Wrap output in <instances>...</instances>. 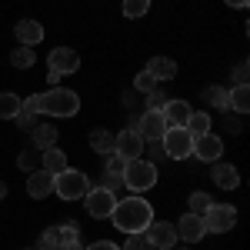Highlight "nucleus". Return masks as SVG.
<instances>
[{
	"instance_id": "obj_1",
	"label": "nucleus",
	"mask_w": 250,
	"mask_h": 250,
	"mask_svg": "<svg viewBox=\"0 0 250 250\" xmlns=\"http://www.w3.org/2000/svg\"><path fill=\"white\" fill-rule=\"evenodd\" d=\"M110 220H114L117 230L124 233H144L150 227V220H154V207L144 200V197H124V200H117L114 213H110Z\"/></svg>"
},
{
	"instance_id": "obj_2",
	"label": "nucleus",
	"mask_w": 250,
	"mask_h": 250,
	"mask_svg": "<svg viewBox=\"0 0 250 250\" xmlns=\"http://www.w3.org/2000/svg\"><path fill=\"white\" fill-rule=\"evenodd\" d=\"M80 110V97L63 87H50L47 94H40V114L47 117H74Z\"/></svg>"
},
{
	"instance_id": "obj_3",
	"label": "nucleus",
	"mask_w": 250,
	"mask_h": 250,
	"mask_svg": "<svg viewBox=\"0 0 250 250\" xmlns=\"http://www.w3.org/2000/svg\"><path fill=\"white\" fill-rule=\"evenodd\" d=\"M154 184H157V164L144 160V157L127 160V167H124V187H127V190L144 193V190H150Z\"/></svg>"
},
{
	"instance_id": "obj_4",
	"label": "nucleus",
	"mask_w": 250,
	"mask_h": 250,
	"mask_svg": "<svg viewBox=\"0 0 250 250\" xmlns=\"http://www.w3.org/2000/svg\"><path fill=\"white\" fill-rule=\"evenodd\" d=\"M90 190V177L83 170H60L54 173V193H57L60 200H80L83 193Z\"/></svg>"
},
{
	"instance_id": "obj_5",
	"label": "nucleus",
	"mask_w": 250,
	"mask_h": 250,
	"mask_svg": "<svg viewBox=\"0 0 250 250\" xmlns=\"http://www.w3.org/2000/svg\"><path fill=\"white\" fill-rule=\"evenodd\" d=\"M160 147L170 160H187L193 157V137L187 127H167V134L160 137Z\"/></svg>"
},
{
	"instance_id": "obj_6",
	"label": "nucleus",
	"mask_w": 250,
	"mask_h": 250,
	"mask_svg": "<svg viewBox=\"0 0 250 250\" xmlns=\"http://www.w3.org/2000/svg\"><path fill=\"white\" fill-rule=\"evenodd\" d=\"M233 224H237V210L230 204H210L204 210V227L207 233H230Z\"/></svg>"
},
{
	"instance_id": "obj_7",
	"label": "nucleus",
	"mask_w": 250,
	"mask_h": 250,
	"mask_svg": "<svg viewBox=\"0 0 250 250\" xmlns=\"http://www.w3.org/2000/svg\"><path fill=\"white\" fill-rule=\"evenodd\" d=\"M83 207H87V213L94 220H107L117 207V193L104 190V187H90V190L83 193Z\"/></svg>"
},
{
	"instance_id": "obj_8",
	"label": "nucleus",
	"mask_w": 250,
	"mask_h": 250,
	"mask_svg": "<svg viewBox=\"0 0 250 250\" xmlns=\"http://www.w3.org/2000/svg\"><path fill=\"white\" fill-rule=\"evenodd\" d=\"M144 237L150 240L154 250H173L177 247V227L170 220H150V227L144 230Z\"/></svg>"
},
{
	"instance_id": "obj_9",
	"label": "nucleus",
	"mask_w": 250,
	"mask_h": 250,
	"mask_svg": "<svg viewBox=\"0 0 250 250\" xmlns=\"http://www.w3.org/2000/svg\"><path fill=\"white\" fill-rule=\"evenodd\" d=\"M47 67L60 74V77H67V74H77L80 70V54L74 47H54L50 50V57H47Z\"/></svg>"
},
{
	"instance_id": "obj_10",
	"label": "nucleus",
	"mask_w": 250,
	"mask_h": 250,
	"mask_svg": "<svg viewBox=\"0 0 250 250\" xmlns=\"http://www.w3.org/2000/svg\"><path fill=\"white\" fill-rule=\"evenodd\" d=\"M144 137L137 134L134 127H127V130H120V134L114 137V154L117 157H124V160H137V157L144 154Z\"/></svg>"
},
{
	"instance_id": "obj_11",
	"label": "nucleus",
	"mask_w": 250,
	"mask_h": 250,
	"mask_svg": "<svg viewBox=\"0 0 250 250\" xmlns=\"http://www.w3.org/2000/svg\"><path fill=\"white\" fill-rule=\"evenodd\" d=\"M134 130L144 137V144H147V140H160V137L167 134V120H164L160 110H147L144 117L134 120Z\"/></svg>"
},
{
	"instance_id": "obj_12",
	"label": "nucleus",
	"mask_w": 250,
	"mask_h": 250,
	"mask_svg": "<svg viewBox=\"0 0 250 250\" xmlns=\"http://www.w3.org/2000/svg\"><path fill=\"white\" fill-rule=\"evenodd\" d=\"M173 227H177V240H184V244H197V240H204V237H207L204 217H200V213H190V210L184 213Z\"/></svg>"
},
{
	"instance_id": "obj_13",
	"label": "nucleus",
	"mask_w": 250,
	"mask_h": 250,
	"mask_svg": "<svg viewBox=\"0 0 250 250\" xmlns=\"http://www.w3.org/2000/svg\"><path fill=\"white\" fill-rule=\"evenodd\" d=\"M224 154V140L217 134H204V137H193V157H200L204 164H213V160H220Z\"/></svg>"
},
{
	"instance_id": "obj_14",
	"label": "nucleus",
	"mask_w": 250,
	"mask_h": 250,
	"mask_svg": "<svg viewBox=\"0 0 250 250\" xmlns=\"http://www.w3.org/2000/svg\"><path fill=\"white\" fill-rule=\"evenodd\" d=\"M164 120H167V127H187V120H190V104L187 100H177V97H170L167 104H164Z\"/></svg>"
},
{
	"instance_id": "obj_15",
	"label": "nucleus",
	"mask_w": 250,
	"mask_h": 250,
	"mask_svg": "<svg viewBox=\"0 0 250 250\" xmlns=\"http://www.w3.org/2000/svg\"><path fill=\"white\" fill-rule=\"evenodd\" d=\"M27 193L34 200H47L54 193V173H47L43 167L40 170H30V180H27Z\"/></svg>"
},
{
	"instance_id": "obj_16",
	"label": "nucleus",
	"mask_w": 250,
	"mask_h": 250,
	"mask_svg": "<svg viewBox=\"0 0 250 250\" xmlns=\"http://www.w3.org/2000/svg\"><path fill=\"white\" fill-rule=\"evenodd\" d=\"M213 184L220 187V190H233V187H240V170L233 167V164H220V160H213Z\"/></svg>"
},
{
	"instance_id": "obj_17",
	"label": "nucleus",
	"mask_w": 250,
	"mask_h": 250,
	"mask_svg": "<svg viewBox=\"0 0 250 250\" xmlns=\"http://www.w3.org/2000/svg\"><path fill=\"white\" fill-rule=\"evenodd\" d=\"M14 34H17L20 47H34V43L43 40V23H40V20H17Z\"/></svg>"
},
{
	"instance_id": "obj_18",
	"label": "nucleus",
	"mask_w": 250,
	"mask_h": 250,
	"mask_svg": "<svg viewBox=\"0 0 250 250\" xmlns=\"http://www.w3.org/2000/svg\"><path fill=\"white\" fill-rule=\"evenodd\" d=\"M144 70H147L157 83H160V80H173V77H177V63H173L170 57H150V63H147Z\"/></svg>"
},
{
	"instance_id": "obj_19",
	"label": "nucleus",
	"mask_w": 250,
	"mask_h": 250,
	"mask_svg": "<svg viewBox=\"0 0 250 250\" xmlns=\"http://www.w3.org/2000/svg\"><path fill=\"white\" fill-rule=\"evenodd\" d=\"M40 167H43L47 173H60V170H67L70 164H67V154L54 144V147H47V150L40 154Z\"/></svg>"
},
{
	"instance_id": "obj_20",
	"label": "nucleus",
	"mask_w": 250,
	"mask_h": 250,
	"mask_svg": "<svg viewBox=\"0 0 250 250\" xmlns=\"http://www.w3.org/2000/svg\"><path fill=\"white\" fill-rule=\"evenodd\" d=\"M227 100H230V110L247 114V110H250V87H247V83H237L233 90H227Z\"/></svg>"
},
{
	"instance_id": "obj_21",
	"label": "nucleus",
	"mask_w": 250,
	"mask_h": 250,
	"mask_svg": "<svg viewBox=\"0 0 250 250\" xmlns=\"http://www.w3.org/2000/svg\"><path fill=\"white\" fill-rule=\"evenodd\" d=\"M30 134H34L37 150H47V147H54V144H57V127H50V124H37Z\"/></svg>"
},
{
	"instance_id": "obj_22",
	"label": "nucleus",
	"mask_w": 250,
	"mask_h": 250,
	"mask_svg": "<svg viewBox=\"0 0 250 250\" xmlns=\"http://www.w3.org/2000/svg\"><path fill=\"white\" fill-rule=\"evenodd\" d=\"M204 100L210 104V107H217V110H230V100H227V87H217V83H210L207 90H204Z\"/></svg>"
},
{
	"instance_id": "obj_23",
	"label": "nucleus",
	"mask_w": 250,
	"mask_h": 250,
	"mask_svg": "<svg viewBox=\"0 0 250 250\" xmlns=\"http://www.w3.org/2000/svg\"><path fill=\"white\" fill-rule=\"evenodd\" d=\"M20 107H23V100H20L17 94H0V120H14V117L20 114Z\"/></svg>"
},
{
	"instance_id": "obj_24",
	"label": "nucleus",
	"mask_w": 250,
	"mask_h": 250,
	"mask_svg": "<svg viewBox=\"0 0 250 250\" xmlns=\"http://www.w3.org/2000/svg\"><path fill=\"white\" fill-rule=\"evenodd\" d=\"M90 147H94V154L110 157V154H114V134H107V130H94V134H90Z\"/></svg>"
},
{
	"instance_id": "obj_25",
	"label": "nucleus",
	"mask_w": 250,
	"mask_h": 250,
	"mask_svg": "<svg viewBox=\"0 0 250 250\" xmlns=\"http://www.w3.org/2000/svg\"><path fill=\"white\" fill-rule=\"evenodd\" d=\"M34 60H37L34 47H17V50L10 54V63H14L17 70H27V67H34Z\"/></svg>"
},
{
	"instance_id": "obj_26",
	"label": "nucleus",
	"mask_w": 250,
	"mask_h": 250,
	"mask_svg": "<svg viewBox=\"0 0 250 250\" xmlns=\"http://www.w3.org/2000/svg\"><path fill=\"white\" fill-rule=\"evenodd\" d=\"M187 130H190V137H204V134H210V117H207V114H197V110H193L190 120H187Z\"/></svg>"
},
{
	"instance_id": "obj_27",
	"label": "nucleus",
	"mask_w": 250,
	"mask_h": 250,
	"mask_svg": "<svg viewBox=\"0 0 250 250\" xmlns=\"http://www.w3.org/2000/svg\"><path fill=\"white\" fill-rule=\"evenodd\" d=\"M57 247H60V227H47V230L40 233L34 250H57Z\"/></svg>"
},
{
	"instance_id": "obj_28",
	"label": "nucleus",
	"mask_w": 250,
	"mask_h": 250,
	"mask_svg": "<svg viewBox=\"0 0 250 250\" xmlns=\"http://www.w3.org/2000/svg\"><path fill=\"white\" fill-rule=\"evenodd\" d=\"M210 204H213V200H210V193H204V190H193V193H190V200H187L190 213H200V217H204V210H207Z\"/></svg>"
},
{
	"instance_id": "obj_29",
	"label": "nucleus",
	"mask_w": 250,
	"mask_h": 250,
	"mask_svg": "<svg viewBox=\"0 0 250 250\" xmlns=\"http://www.w3.org/2000/svg\"><path fill=\"white\" fill-rule=\"evenodd\" d=\"M147 10H150V0H124V17L137 20V17H144Z\"/></svg>"
},
{
	"instance_id": "obj_30",
	"label": "nucleus",
	"mask_w": 250,
	"mask_h": 250,
	"mask_svg": "<svg viewBox=\"0 0 250 250\" xmlns=\"http://www.w3.org/2000/svg\"><path fill=\"white\" fill-rule=\"evenodd\" d=\"M70 244H80V227L77 224H63V227H60V247H70Z\"/></svg>"
},
{
	"instance_id": "obj_31",
	"label": "nucleus",
	"mask_w": 250,
	"mask_h": 250,
	"mask_svg": "<svg viewBox=\"0 0 250 250\" xmlns=\"http://www.w3.org/2000/svg\"><path fill=\"white\" fill-rule=\"evenodd\" d=\"M134 90L137 94H150V90H157V80L150 77L147 70H140V74L134 77Z\"/></svg>"
},
{
	"instance_id": "obj_32",
	"label": "nucleus",
	"mask_w": 250,
	"mask_h": 250,
	"mask_svg": "<svg viewBox=\"0 0 250 250\" xmlns=\"http://www.w3.org/2000/svg\"><path fill=\"white\" fill-rule=\"evenodd\" d=\"M97 187L117 193V190H124V177H120V173H107V170H104V177H100V184H97Z\"/></svg>"
},
{
	"instance_id": "obj_33",
	"label": "nucleus",
	"mask_w": 250,
	"mask_h": 250,
	"mask_svg": "<svg viewBox=\"0 0 250 250\" xmlns=\"http://www.w3.org/2000/svg\"><path fill=\"white\" fill-rule=\"evenodd\" d=\"M120 250H154V247H150V240H147L144 233H130V237L124 240V247H120Z\"/></svg>"
},
{
	"instance_id": "obj_34",
	"label": "nucleus",
	"mask_w": 250,
	"mask_h": 250,
	"mask_svg": "<svg viewBox=\"0 0 250 250\" xmlns=\"http://www.w3.org/2000/svg\"><path fill=\"white\" fill-rule=\"evenodd\" d=\"M144 97H147V110H164V104L170 100L164 90H150V94H144Z\"/></svg>"
},
{
	"instance_id": "obj_35",
	"label": "nucleus",
	"mask_w": 250,
	"mask_h": 250,
	"mask_svg": "<svg viewBox=\"0 0 250 250\" xmlns=\"http://www.w3.org/2000/svg\"><path fill=\"white\" fill-rule=\"evenodd\" d=\"M14 120H17L20 130H34V127H37V114H30V110H23V107H20V114L14 117Z\"/></svg>"
},
{
	"instance_id": "obj_36",
	"label": "nucleus",
	"mask_w": 250,
	"mask_h": 250,
	"mask_svg": "<svg viewBox=\"0 0 250 250\" xmlns=\"http://www.w3.org/2000/svg\"><path fill=\"white\" fill-rule=\"evenodd\" d=\"M37 164H40V154H34V150H27V154L17 157V167H20V170H34Z\"/></svg>"
},
{
	"instance_id": "obj_37",
	"label": "nucleus",
	"mask_w": 250,
	"mask_h": 250,
	"mask_svg": "<svg viewBox=\"0 0 250 250\" xmlns=\"http://www.w3.org/2000/svg\"><path fill=\"white\" fill-rule=\"evenodd\" d=\"M124 167H127V160H124V157H117V154H110L104 170H107V173H120V177H124Z\"/></svg>"
},
{
	"instance_id": "obj_38",
	"label": "nucleus",
	"mask_w": 250,
	"mask_h": 250,
	"mask_svg": "<svg viewBox=\"0 0 250 250\" xmlns=\"http://www.w3.org/2000/svg\"><path fill=\"white\" fill-rule=\"evenodd\" d=\"M147 144H150V164H157V160H164V147H160V140H147Z\"/></svg>"
},
{
	"instance_id": "obj_39",
	"label": "nucleus",
	"mask_w": 250,
	"mask_h": 250,
	"mask_svg": "<svg viewBox=\"0 0 250 250\" xmlns=\"http://www.w3.org/2000/svg\"><path fill=\"white\" fill-rule=\"evenodd\" d=\"M233 80H237V83H247V60H240V63H237V70H233Z\"/></svg>"
},
{
	"instance_id": "obj_40",
	"label": "nucleus",
	"mask_w": 250,
	"mask_h": 250,
	"mask_svg": "<svg viewBox=\"0 0 250 250\" xmlns=\"http://www.w3.org/2000/svg\"><path fill=\"white\" fill-rule=\"evenodd\" d=\"M227 130H230V134H240V130H244V124H240L237 117H230V110H227Z\"/></svg>"
},
{
	"instance_id": "obj_41",
	"label": "nucleus",
	"mask_w": 250,
	"mask_h": 250,
	"mask_svg": "<svg viewBox=\"0 0 250 250\" xmlns=\"http://www.w3.org/2000/svg\"><path fill=\"white\" fill-rule=\"evenodd\" d=\"M83 250H120V247L110 244V240H97V244H90V247H83Z\"/></svg>"
},
{
	"instance_id": "obj_42",
	"label": "nucleus",
	"mask_w": 250,
	"mask_h": 250,
	"mask_svg": "<svg viewBox=\"0 0 250 250\" xmlns=\"http://www.w3.org/2000/svg\"><path fill=\"white\" fill-rule=\"evenodd\" d=\"M224 3H227V7H240V10H244V7H247L250 0H224Z\"/></svg>"
},
{
	"instance_id": "obj_43",
	"label": "nucleus",
	"mask_w": 250,
	"mask_h": 250,
	"mask_svg": "<svg viewBox=\"0 0 250 250\" xmlns=\"http://www.w3.org/2000/svg\"><path fill=\"white\" fill-rule=\"evenodd\" d=\"M57 250H83L80 244H70V247H57Z\"/></svg>"
},
{
	"instance_id": "obj_44",
	"label": "nucleus",
	"mask_w": 250,
	"mask_h": 250,
	"mask_svg": "<svg viewBox=\"0 0 250 250\" xmlns=\"http://www.w3.org/2000/svg\"><path fill=\"white\" fill-rule=\"evenodd\" d=\"M3 197H7V187H3V184H0V200H3Z\"/></svg>"
},
{
	"instance_id": "obj_45",
	"label": "nucleus",
	"mask_w": 250,
	"mask_h": 250,
	"mask_svg": "<svg viewBox=\"0 0 250 250\" xmlns=\"http://www.w3.org/2000/svg\"><path fill=\"white\" fill-rule=\"evenodd\" d=\"M177 250H190V247H177Z\"/></svg>"
}]
</instances>
